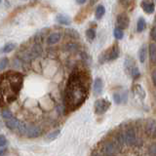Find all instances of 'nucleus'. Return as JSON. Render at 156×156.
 <instances>
[{
    "instance_id": "obj_2",
    "label": "nucleus",
    "mask_w": 156,
    "mask_h": 156,
    "mask_svg": "<svg viewBox=\"0 0 156 156\" xmlns=\"http://www.w3.org/2000/svg\"><path fill=\"white\" fill-rule=\"evenodd\" d=\"M23 85L21 72L7 71L0 74V106L5 107L16 101Z\"/></svg>"
},
{
    "instance_id": "obj_3",
    "label": "nucleus",
    "mask_w": 156,
    "mask_h": 156,
    "mask_svg": "<svg viewBox=\"0 0 156 156\" xmlns=\"http://www.w3.org/2000/svg\"><path fill=\"white\" fill-rule=\"evenodd\" d=\"M119 54H120V50H119L118 45H113L110 49H108V50H106L105 52L101 54L99 61L101 62V63L105 62L114 61L119 57Z\"/></svg>"
},
{
    "instance_id": "obj_31",
    "label": "nucleus",
    "mask_w": 156,
    "mask_h": 156,
    "mask_svg": "<svg viewBox=\"0 0 156 156\" xmlns=\"http://www.w3.org/2000/svg\"><path fill=\"white\" fill-rule=\"evenodd\" d=\"M7 144V140L5 138V136L0 135V147H3Z\"/></svg>"
},
{
    "instance_id": "obj_29",
    "label": "nucleus",
    "mask_w": 156,
    "mask_h": 156,
    "mask_svg": "<svg viewBox=\"0 0 156 156\" xmlns=\"http://www.w3.org/2000/svg\"><path fill=\"white\" fill-rule=\"evenodd\" d=\"M66 33L72 38H79V34L74 29H68V30H66Z\"/></svg>"
},
{
    "instance_id": "obj_32",
    "label": "nucleus",
    "mask_w": 156,
    "mask_h": 156,
    "mask_svg": "<svg viewBox=\"0 0 156 156\" xmlns=\"http://www.w3.org/2000/svg\"><path fill=\"white\" fill-rule=\"evenodd\" d=\"M150 34H151V38H152L154 41H156V26L152 29H151V33Z\"/></svg>"
},
{
    "instance_id": "obj_35",
    "label": "nucleus",
    "mask_w": 156,
    "mask_h": 156,
    "mask_svg": "<svg viewBox=\"0 0 156 156\" xmlns=\"http://www.w3.org/2000/svg\"><path fill=\"white\" fill-rule=\"evenodd\" d=\"M7 152H8V150L7 149H1V150H0V156H5V155H6L7 154Z\"/></svg>"
},
{
    "instance_id": "obj_19",
    "label": "nucleus",
    "mask_w": 156,
    "mask_h": 156,
    "mask_svg": "<svg viewBox=\"0 0 156 156\" xmlns=\"http://www.w3.org/2000/svg\"><path fill=\"white\" fill-rule=\"evenodd\" d=\"M105 14V8L104 5H99V6L97 7L96 9V12H95V15H96V18L98 20L101 19L104 17V15Z\"/></svg>"
},
{
    "instance_id": "obj_39",
    "label": "nucleus",
    "mask_w": 156,
    "mask_h": 156,
    "mask_svg": "<svg viewBox=\"0 0 156 156\" xmlns=\"http://www.w3.org/2000/svg\"><path fill=\"white\" fill-rule=\"evenodd\" d=\"M0 3H1V0H0Z\"/></svg>"
},
{
    "instance_id": "obj_8",
    "label": "nucleus",
    "mask_w": 156,
    "mask_h": 156,
    "mask_svg": "<svg viewBox=\"0 0 156 156\" xmlns=\"http://www.w3.org/2000/svg\"><path fill=\"white\" fill-rule=\"evenodd\" d=\"M145 134L152 139H156V121L153 119H148L144 127Z\"/></svg>"
},
{
    "instance_id": "obj_10",
    "label": "nucleus",
    "mask_w": 156,
    "mask_h": 156,
    "mask_svg": "<svg viewBox=\"0 0 156 156\" xmlns=\"http://www.w3.org/2000/svg\"><path fill=\"white\" fill-rule=\"evenodd\" d=\"M140 6L146 14H152L155 10V4L153 0H143Z\"/></svg>"
},
{
    "instance_id": "obj_15",
    "label": "nucleus",
    "mask_w": 156,
    "mask_h": 156,
    "mask_svg": "<svg viewBox=\"0 0 156 156\" xmlns=\"http://www.w3.org/2000/svg\"><path fill=\"white\" fill-rule=\"evenodd\" d=\"M138 56H139L140 62L141 63H144L146 60V57H147V47H146L145 44H144V45L140 48V50L138 52Z\"/></svg>"
},
{
    "instance_id": "obj_18",
    "label": "nucleus",
    "mask_w": 156,
    "mask_h": 156,
    "mask_svg": "<svg viewBox=\"0 0 156 156\" xmlns=\"http://www.w3.org/2000/svg\"><path fill=\"white\" fill-rule=\"evenodd\" d=\"M146 27V22L144 18H140L138 20V23H136V31L138 32H141L144 31Z\"/></svg>"
},
{
    "instance_id": "obj_12",
    "label": "nucleus",
    "mask_w": 156,
    "mask_h": 156,
    "mask_svg": "<svg viewBox=\"0 0 156 156\" xmlns=\"http://www.w3.org/2000/svg\"><path fill=\"white\" fill-rule=\"evenodd\" d=\"M5 124H6V127L9 130L17 131L20 124H21V121H20L19 119H17V118H15V117L13 116L12 118H10V119L5 121Z\"/></svg>"
},
{
    "instance_id": "obj_20",
    "label": "nucleus",
    "mask_w": 156,
    "mask_h": 156,
    "mask_svg": "<svg viewBox=\"0 0 156 156\" xmlns=\"http://www.w3.org/2000/svg\"><path fill=\"white\" fill-rule=\"evenodd\" d=\"M61 134V131L60 130H56V131H53L51 133H49L46 136V140L49 141H52V140H55L58 136Z\"/></svg>"
},
{
    "instance_id": "obj_17",
    "label": "nucleus",
    "mask_w": 156,
    "mask_h": 156,
    "mask_svg": "<svg viewBox=\"0 0 156 156\" xmlns=\"http://www.w3.org/2000/svg\"><path fill=\"white\" fill-rule=\"evenodd\" d=\"M149 58L152 62H156V44L149 45Z\"/></svg>"
},
{
    "instance_id": "obj_13",
    "label": "nucleus",
    "mask_w": 156,
    "mask_h": 156,
    "mask_svg": "<svg viewBox=\"0 0 156 156\" xmlns=\"http://www.w3.org/2000/svg\"><path fill=\"white\" fill-rule=\"evenodd\" d=\"M62 38V33L61 32H53L49 35L46 39V42L48 45H55Z\"/></svg>"
},
{
    "instance_id": "obj_22",
    "label": "nucleus",
    "mask_w": 156,
    "mask_h": 156,
    "mask_svg": "<svg viewBox=\"0 0 156 156\" xmlns=\"http://www.w3.org/2000/svg\"><path fill=\"white\" fill-rule=\"evenodd\" d=\"M86 37L89 41H93L96 38V30L94 28H89L86 30Z\"/></svg>"
},
{
    "instance_id": "obj_23",
    "label": "nucleus",
    "mask_w": 156,
    "mask_h": 156,
    "mask_svg": "<svg viewBox=\"0 0 156 156\" xmlns=\"http://www.w3.org/2000/svg\"><path fill=\"white\" fill-rule=\"evenodd\" d=\"M135 92H136V94L138 95L139 97L140 98H143V99H144V97H145V92L144 90L143 89V87H141L140 85H136L135 86Z\"/></svg>"
},
{
    "instance_id": "obj_1",
    "label": "nucleus",
    "mask_w": 156,
    "mask_h": 156,
    "mask_svg": "<svg viewBox=\"0 0 156 156\" xmlns=\"http://www.w3.org/2000/svg\"><path fill=\"white\" fill-rule=\"evenodd\" d=\"M89 95V76L85 72L76 69L70 73L66 81L63 105L67 111H74L86 101Z\"/></svg>"
},
{
    "instance_id": "obj_34",
    "label": "nucleus",
    "mask_w": 156,
    "mask_h": 156,
    "mask_svg": "<svg viewBox=\"0 0 156 156\" xmlns=\"http://www.w3.org/2000/svg\"><path fill=\"white\" fill-rule=\"evenodd\" d=\"M152 82H153L154 86L156 87V70H154L152 73Z\"/></svg>"
},
{
    "instance_id": "obj_16",
    "label": "nucleus",
    "mask_w": 156,
    "mask_h": 156,
    "mask_svg": "<svg viewBox=\"0 0 156 156\" xmlns=\"http://www.w3.org/2000/svg\"><path fill=\"white\" fill-rule=\"evenodd\" d=\"M56 22L60 24H65V26H68L71 23V20L69 17L66 16V15H58L56 17Z\"/></svg>"
},
{
    "instance_id": "obj_33",
    "label": "nucleus",
    "mask_w": 156,
    "mask_h": 156,
    "mask_svg": "<svg viewBox=\"0 0 156 156\" xmlns=\"http://www.w3.org/2000/svg\"><path fill=\"white\" fill-rule=\"evenodd\" d=\"M77 49V45L74 43H70L67 45V50H76Z\"/></svg>"
},
{
    "instance_id": "obj_7",
    "label": "nucleus",
    "mask_w": 156,
    "mask_h": 156,
    "mask_svg": "<svg viewBox=\"0 0 156 156\" xmlns=\"http://www.w3.org/2000/svg\"><path fill=\"white\" fill-rule=\"evenodd\" d=\"M123 136H124V140H125V144L132 146L134 145L136 140V131L133 127H128L124 132H123Z\"/></svg>"
},
{
    "instance_id": "obj_11",
    "label": "nucleus",
    "mask_w": 156,
    "mask_h": 156,
    "mask_svg": "<svg viewBox=\"0 0 156 156\" xmlns=\"http://www.w3.org/2000/svg\"><path fill=\"white\" fill-rule=\"evenodd\" d=\"M102 90H104V82H102L101 78H96L93 84V92L96 96H100Z\"/></svg>"
},
{
    "instance_id": "obj_26",
    "label": "nucleus",
    "mask_w": 156,
    "mask_h": 156,
    "mask_svg": "<svg viewBox=\"0 0 156 156\" xmlns=\"http://www.w3.org/2000/svg\"><path fill=\"white\" fill-rule=\"evenodd\" d=\"M113 35H114V37L117 39V40H120V39L123 38V36H124V32H123V30H122V29L116 27V28L114 29V31H113Z\"/></svg>"
},
{
    "instance_id": "obj_4",
    "label": "nucleus",
    "mask_w": 156,
    "mask_h": 156,
    "mask_svg": "<svg viewBox=\"0 0 156 156\" xmlns=\"http://www.w3.org/2000/svg\"><path fill=\"white\" fill-rule=\"evenodd\" d=\"M120 151V148L114 143V140H107L102 144L101 152L105 156H114Z\"/></svg>"
},
{
    "instance_id": "obj_25",
    "label": "nucleus",
    "mask_w": 156,
    "mask_h": 156,
    "mask_svg": "<svg viewBox=\"0 0 156 156\" xmlns=\"http://www.w3.org/2000/svg\"><path fill=\"white\" fill-rule=\"evenodd\" d=\"M8 65H9V58L6 57L2 58L1 60H0V71L4 70L5 68L8 66Z\"/></svg>"
},
{
    "instance_id": "obj_6",
    "label": "nucleus",
    "mask_w": 156,
    "mask_h": 156,
    "mask_svg": "<svg viewBox=\"0 0 156 156\" xmlns=\"http://www.w3.org/2000/svg\"><path fill=\"white\" fill-rule=\"evenodd\" d=\"M42 134V128L40 126L35 124H29L27 125V131H26V136L28 139H35L40 136Z\"/></svg>"
},
{
    "instance_id": "obj_38",
    "label": "nucleus",
    "mask_w": 156,
    "mask_h": 156,
    "mask_svg": "<svg viewBox=\"0 0 156 156\" xmlns=\"http://www.w3.org/2000/svg\"><path fill=\"white\" fill-rule=\"evenodd\" d=\"M92 156H102L101 154H99V153H96V154H93Z\"/></svg>"
},
{
    "instance_id": "obj_5",
    "label": "nucleus",
    "mask_w": 156,
    "mask_h": 156,
    "mask_svg": "<svg viewBox=\"0 0 156 156\" xmlns=\"http://www.w3.org/2000/svg\"><path fill=\"white\" fill-rule=\"evenodd\" d=\"M110 107V101L105 99H99L95 101V112L97 114H104Z\"/></svg>"
},
{
    "instance_id": "obj_36",
    "label": "nucleus",
    "mask_w": 156,
    "mask_h": 156,
    "mask_svg": "<svg viewBox=\"0 0 156 156\" xmlns=\"http://www.w3.org/2000/svg\"><path fill=\"white\" fill-rule=\"evenodd\" d=\"M76 2H77L78 4L82 5V4H84V3L86 2V0H76Z\"/></svg>"
},
{
    "instance_id": "obj_14",
    "label": "nucleus",
    "mask_w": 156,
    "mask_h": 156,
    "mask_svg": "<svg viewBox=\"0 0 156 156\" xmlns=\"http://www.w3.org/2000/svg\"><path fill=\"white\" fill-rule=\"evenodd\" d=\"M136 62H135V60H133L131 57H127L125 58V70L126 72L130 74V72L132 71L134 67H136Z\"/></svg>"
},
{
    "instance_id": "obj_27",
    "label": "nucleus",
    "mask_w": 156,
    "mask_h": 156,
    "mask_svg": "<svg viewBox=\"0 0 156 156\" xmlns=\"http://www.w3.org/2000/svg\"><path fill=\"white\" fill-rule=\"evenodd\" d=\"M130 75L134 78V79H136V78H139L140 76V69L138 68V66L134 67L132 71L130 72Z\"/></svg>"
},
{
    "instance_id": "obj_24",
    "label": "nucleus",
    "mask_w": 156,
    "mask_h": 156,
    "mask_svg": "<svg viewBox=\"0 0 156 156\" xmlns=\"http://www.w3.org/2000/svg\"><path fill=\"white\" fill-rule=\"evenodd\" d=\"M1 116H2V118L6 121V120H8V119H10V118H12L13 117V114H12V112L10 111L8 108H4V109H2V111H1Z\"/></svg>"
},
{
    "instance_id": "obj_21",
    "label": "nucleus",
    "mask_w": 156,
    "mask_h": 156,
    "mask_svg": "<svg viewBox=\"0 0 156 156\" xmlns=\"http://www.w3.org/2000/svg\"><path fill=\"white\" fill-rule=\"evenodd\" d=\"M16 48V44L15 43H7L2 49V52L4 54H8V53H11L14 49Z\"/></svg>"
},
{
    "instance_id": "obj_30",
    "label": "nucleus",
    "mask_w": 156,
    "mask_h": 156,
    "mask_svg": "<svg viewBox=\"0 0 156 156\" xmlns=\"http://www.w3.org/2000/svg\"><path fill=\"white\" fill-rule=\"evenodd\" d=\"M149 155L150 156H156V144H152L149 146Z\"/></svg>"
},
{
    "instance_id": "obj_37",
    "label": "nucleus",
    "mask_w": 156,
    "mask_h": 156,
    "mask_svg": "<svg viewBox=\"0 0 156 156\" xmlns=\"http://www.w3.org/2000/svg\"><path fill=\"white\" fill-rule=\"evenodd\" d=\"M119 1H120L121 4H125L127 2V0H119Z\"/></svg>"
},
{
    "instance_id": "obj_40",
    "label": "nucleus",
    "mask_w": 156,
    "mask_h": 156,
    "mask_svg": "<svg viewBox=\"0 0 156 156\" xmlns=\"http://www.w3.org/2000/svg\"><path fill=\"white\" fill-rule=\"evenodd\" d=\"M23 1H26V0H23Z\"/></svg>"
},
{
    "instance_id": "obj_28",
    "label": "nucleus",
    "mask_w": 156,
    "mask_h": 156,
    "mask_svg": "<svg viewBox=\"0 0 156 156\" xmlns=\"http://www.w3.org/2000/svg\"><path fill=\"white\" fill-rule=\"evenodd\" d=\"M113 100L115 101V104L120 105L122 102V94H120V93H114V94H113Z\"/></svg>"
},
{
    "instance_id": "obj_9",
    "label": "nucleus",
    "mask_w": 156,
    "mask_h": 156,
    "mask_svg": "<svg viewBox=\"0 0 156 156\" xmlns=\"http://www.w3.org/2000/svg\"><path fill=\"white\" fill-rule=\"evenodd\" d=\"M129 23H130V20L128 18V16L125 14H120L117 16L116 19V24H117V28H120V29H125L129 27Z\"/></svg>"
}]
</instances>
